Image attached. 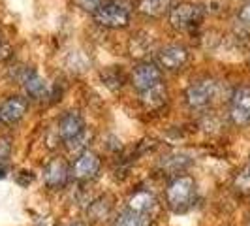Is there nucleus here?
Instances as JSON below:
<instances>
[{"mask_svg": "<svg viewBox=\"0 0 250 226\" xmlns=\"http://www.w3.org/2000/svg\"><path fill=\"white\" fill-rule=\"evenodd\" d=\"M239 21L250 26V4H247V6L241 8V12H239Z\"/></svg>", "mask_w": 250, "mask_h": 226, "instance_id": "412c9836", "label": "nucleus"}, {"mask_svg": "<svg viewBox=\"0 0 250 226\" xmlns=\"http://www.w3.org/2000/svg\"><path fill=\"white\" fill-rule=\"evenodd\" d=\"M150 223H152V217L149 213H136L128 209L115 219L113 226H150Z\"/></svg>", "mask_w": 250, "mask_h": 226, "instance_id": "dca6fc26", "label": "nucleus"}, {"mask_svg": "<svg viewBox=\"0 0 250 226\" xmlns=\"http://www.w3.org/2000/svg\"><path fill=\"white\" fill-rule=\"evenodd\" d=\"M235 188L241 194H249L250 192V160L235 177Z\"/></svg>", "mask_w": 250, "mask_h": 226, "instance_id": "f3484780", "label": "nucleus"}, {"mask_svg": "<svg viewBox=\"0 0 250 226\" xmlns=\"http://www.w3.org/2000/svg\"><path fill=\"white\" fill-rule=\"evenodd\" d=\"M26 108H28V104H26L25 98L13 96V98L6 100L0 106V121L6 123V125H15L25 117Z\"/></svg>", "mask_w": 250, "mask_h": 226, "instance_id": "9b49d317", "label": "nucleus"}, {"mask_svg": "<svg viewBox=\"0 0 250 226\" xmlns=\"http://www.w3.org/2000/svg\"><path fill=\"white\" fill-rule=\"evenodd\" d=\"M249 226H250V223H249Z\"/></svg>", "mask_w": 250, "mask_h": 226, "instance_id": "393cba45", "label": "nucleus"}, {"mask_svg": "<svg viewBox=\"0 0 250 226\" xmlns=\"http://www.w3.org/2000/svg\"><path fill=\"white\" fill-rule=\"evenodd\" d=\"M10 153H12V141H10V138H0V162L8 160Z\"/></svg>", "mask_w": 250, "mask_h": 226, "instance_id": "6ab92c4d", "label": "nucleus"}, {"mask_svg": "<svg viewBox=\"0 0 250 226\" xmlns=\"http://www.w3.org/2000/svg\"><path fill=\"white\" fill-rule=\"evenodd\" d=\"M141 102L147 110H158L167 102V90L164 87V83H158L156 87L143 90L141 92Z\"/></svg>", "mask_w": 250, "mask_h": 226, "instance_id": "4468645a", "label": "nucleus"}, {"mask_svg": "<svg viewBox=\"0 0 250 226\" xmlns=\"http://www.w3.org/2000/svg\"><path fill=\"white\" fill-rule=\"evenodd\" d=\"M156 207V198L150 194L149 190H138L130 196L128 200V209L136 213H149Z\"/></svg>", "mask_w": 250, "mask_h": 226, "instance_id": "ddd939ff", "label": "nucleus"}, {"mask_svg": "<svg viewBox=\"0 0 250 226\" xmlns=\"http://www.w3.org/2000/svg\"><path fill=\"white\" fill-rule=\"evenodd\" d=\"M68 176H70V168L64 158H53L43 168V181L51 188H61L66 183Z\"/></svg>", "mask_w": 250, "mask_h": 226, "instance_id": "9d476101", "label": "nucleus"}, {"mask_svg": "<svg viewBox=\"0 0 250 226\" xmlns=\"http://www.w3.org/2000/svg\"><path fill=\"white\" fill-rule=\"evenodd\" d=\"M85 132H87V128H85V123H83L79 113L68 112L61 117V121H59V136H61L64 143L79 138Z\"/></svg>", "mask_w": 250, "mask_h": 226, "instance_id": "1a4fd4ad", "label": "nucleus"}, {"mask_svg": "<svg viewBox=\"0 0 250 226\" xmlns=\"http://www.w3.org/2000/svg\"><path fill=\"white\" fill-rule=\"evenodd\" d=\"M19 81L23 83L26 94L32 96L34 100H42V98H45V96L49 94V87H47L45 79L40 77V75H38L36 72H32V70H23Z\"/></svg>", "mask_w": 250, "mask_h": 226, "instance_id": "f8f14e48", "label": "nucleus"}, {"mask_svg": "<svg viewBox=\"0 0 250 226\" xmlns=\"http://www.w3.org/2000/svg\"><path fill=\"white\" fill-rule=\"evenodd\" d=\"M188 57H190V53L187 47L167 45L158 53V64H160V68L167 70V72H177L188 63Z\"/></svg>", "mask_w": 250, "mask_h": 226, "instance_id": "6e6552de", "label": "nucleus"}, {"mask_svg": "<svg viewBox=\"0 0 250 226\" xmlns=\"http://www.w3.org/2000/svg\"><path fill=\"white\" fill-rule=\"evenodd\" d=\"M105 2H109V0H74V4L77 8H81L83 12H96L98 8H102Z\"/></svg>", "mask_w": 250, "mask_h": 226, "instance_id": "a211bd4d", "label": "nucleus"}, {"mask_svg": "<svg viewBox=\"0 0 250 226\" xmlns=\"http://www.w3.org/2000/svg\"><path fill=\"white\" fill-rule=\"evenodd\" d=\"M169 162H171V172H181L183 168H187L188 164H190V160H187V157H173V158H169Z\"/></svg>", "mask_w": 250, "mask_h": 226, "instance_id": "aec40b11", "label": "nucleus"}, {"mask_svg": "<svg viewBox=\"0 0 250 226\" xmlns=\"http://www.w3.org/2000/svg\"><path fill=\"white\" fill-rule=\"evenodd\" d=\"M218 96V83L214 79H200V81H194L192 85H188L187 92H185V98L190 108H207L209 104H213L214 98Z\"/></svg>", "mask_w": 250, "mask_h": 226, "instance_id": "f03ea898", "label": "nucleus"}, {"mask_svg": "<svg viewBox=\"0 0 250 226\" xmlns=\"http://www.w3.org/2000/svg\"><path fill=\"white\" fill-rule=\"evenodd\" d=\"M100 157L92 151H83L77 158H75L74 166L70 170V176L77 179V181H90L98 176L100 172Z\"/></svg>", "mask_w": 250, "mask_h": 226, "instance_id": "39448f33", "label": "nucleus"}, {"mask_svg": "<svg viewBox=\"0 0 250 226\" xmlns=\"http://www.w3.org/2000/svg\"><path fill=\"white\" fill-rule=\"evenodd\" d=\"M229 117L237 126L250 123V87H237L229 100Z\"/></svg>", "mask_w": 250, "mask_h": 226, "instance_id": "423d86ee", "label": "nucleus"}, {"mask_svg": "<svg viewBox=\"0 0 250 226\" xmlns=\"http://www.w3.org/2000/svg\"><path fill=\"white\" fill-rule=\"evenodd\" d=\"M203 19V8L194 2H179L169 10V23L177 30H187L200 25Z\"/></svg>", "mask_w": 250, "mask_h": 226, "instance_id": "7ed1b4c3", "label": "nucleus"}, {"mask_svg": "<svg viewBox=\"0 0 250 226\" xmlns=\"http://www.w3.org/2000/svg\"><path fill=\"white\" fill-rule=\"evenodd\" d=\"M92 15H94V21L100 26H105V28H126L130 25V12L125 6L111 2V0L105 2Z\"/></svg>", "mask_w": 250, "mask_h": 226, "instance_id": "20e7f679", "label": "nucleus"}, {"mask_svg": "<svg viewBox=\"0 0 250 226\" xmlns=\"http://www.w3.org/2000/svg\"><path fill=\"white\" fill-rule=\"evenodd\" d=\"M70 226H85V225H81V223H75V225H70Z\"/></svg>", "mask_w": 250, "mask_h": 226, "instance_id": "5701e85b", "label": "nucleus"}, {"mask_svg": "<svg viewBox=\"0 0 250 226\" xmlns=\"http://www.w3.org/2000/svg\"><path fill=\"white\" fill-rule=\"evenodd\" d=\"M162 83V68H158L152 63H141L134 68L132 72V85L138 89L139 92L149 90Z\"/></svg>", "mask_w": 250, "mask_h": 226, "instance_id": "0eeeda50", "label": "nucleus"}, {"mask_svg": "<svg viewBox=\"0 0 250 226\" xmlns=\"http://www.w3.org/2000/svg\"><path fill=\"white\" fill-rule=\"evenodd\" d=\"M0 44H2V32H0Z\"/></svg>", "mask_w": 250, "mask_h": 226, "instance_id": "b1692460", "label": "nucleus"}, {"mask_svg": "<svg viewBox=\"0 0 250 226\" xmlns=\"http://www.w3.org/2000/svg\"><path fill=\"white\" fill-rule=\"evenodd\" d=\"M171 2L173 0H139L138 10L147 17H160L167 10H171Z\"/></svg>", "mask_w": 250, "mask_h": 226, "instance_id": "2eb2a0df", "label": "nucleus"}, {"mask_svg": "<svg viewBox=\"0 0 250 226\" xmlns=\"http://www.w3.org/2000/svg\"><path fill=\"white\" fill-rule=\"evenodd\" d=\"M194 200H196V181L190 176L175 177L166 190L167 207L173 213H185L192 207Z\"/></svg>", "mask_w": 250, "mask_h": 226, "instance_id": "f257e3e1", "label": "nucleus"}, {"mask_svg": "<svg viewBox=\"0 0 250 226\" xmlns=\"http://www.w3.org/2000/svg\"><path fill=\"white\" fill-rule=\"evenodd\" d=\"M6 176V168L4 166H0V177H4Z\"/></svg>", "mask_w": 250, "mask_h": 226, "instance_id": "4be33fe9", "label": "nucleus"}]
</instances>
